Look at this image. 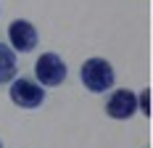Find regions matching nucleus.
<instances>
[{
	"label": "nucleus",
	"instance_id": "1",
	"mask_svg": "<svg viewBox=\"0 0 153 148\" xmlns=\"http://www.w3.org/2000/svg\"><path fill=\"white\" fill-rule=\"evenodd\" d=\"M79 77L90 93H108L116 82V72L106 58H87L79 69Z\"/></svg>",
	"mask_w": 153,
	"mask_h": 148
},
{
	"label": "nucleus",
	"instance_id": "2",
	"mask_svg": "<svg viewBox=\"0 0 153 148\" xmlns=\"http://www.w3.org/2000/svg\"><path fill=\"white\" fill-rule=\"evenodd\" d=\"M8 95L19 108H37L45 101V87L37 79H29V77H13Z\"/></svg>",
	"mask_w": 153,
	"mask_h": 148
},
{
	"label": "nucleus",
	"instance_id": "3",
	"mask_svg": "<svg viewBox=\"0 0 153 148\" xmlns=\"http://www.w3.org/2000/svg\"><path fill=\"white\" fill-rule=\"evenodd\" d=\"M66 74H69V69H66L63 58L58 53H53V50L42 53L37 58V64H34V77H37V82L42 87H58V85H63Z\"/></svg>",
	"mask_w": 153,
	"mask_h": 148
},
{
	"label": "nucleus",
	"instance_id": "4",
	"mask_svg": "<svg viewBox=\"0 0 153 148\" xmlns=\"http://www.w3.org/2000/svg\"><path fill=\"white\" fill-rule=\"evenodd\" d=\"M8 43L19 53H29V50L37 48L40 34L34 29V24H29L27 19H16V21H11V27H8Z\"/></svg>",
	"mask_w": 153,
	"mask_h": 148
},
{
	"label": "nucleus",
	"instance_id": "5",
	"mask_svg": "<svg viewBox=\"0 0 153 148\" xmlns=\"http://www.w3.org/2000/svg\"><path fill=\"white\" fill-rule=\"evenodd\" d=\"M137 111V95L127 87H119L108 95L106 101V114L111 119H129Z\"/></svg>",
	"mask_w": 153,
	"mask_h": 148
},
{
	"label": "nucleus",
	"instance_id": "6",
	"mask_svg": "<svg viewBox=\"0 0 153 148\" xmlns=\"http://www.w3.org/2000/svg\"><path fill=\"white\" fill-rule=\"evenodd\" d=\"M16 74H19V58L13 48H8V43L0 40V85H8Z\"/></svg>",
	"mask_w": 153,
	"mask_h": 148
},
{
	"label": "nucleus",
	"instance_id": "7",
	"mask_svg": "<svg viewBox=\"0 0 153 148\" xmlns=\"http://www.w3.org/2000/svg\"><path fill=\"white\" fill-rule=\"evenodd\" d=\"M148 101H151V90H143V93H140V98H137V103H140V108H143V114H145V117L151 114V108H148Z\"/></svg>",
	"mask_w": 153,
	"mask_h": 148
},
{
	"label": "nucleus",
	"instance_id": "8",
	"mask_svg": "<svg viewBox=\"0 0 153 148\" xmlns=\"http://www.w3.org/2000/svg\"><path fill=\"white\" fill-rule=\"evenodd\" d=\"M0 148H3V146H0Z\"/></svg>",
	"mask_w": 153,
	"mask_h": 148
}]
</instances>
